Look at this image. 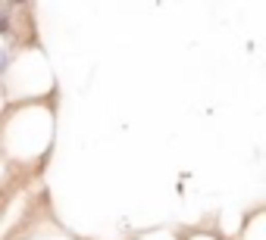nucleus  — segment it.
Masks as SVG:
<instances>
[{"mask_svg":"<svg viewBox=\"0 0 266 240\" xmlns=\"http://www.w3.org/2000/svg\"><path fill=\"white\" fill-rule=\"evenodd\" d=\"M7 13H10V7H0V34L10 31V16Z\"/></svg>","mask_w":266,"mask_h":240,"instance_id":"obj_1","label":"nucleus"},{"mask_svg":"<svg viewBox=\"0 0 266 240\" xmlns=\"http://www.w3.org/2000/svg\"><path fill=\"white\" fill-rule=\"evenodd\" d=\"M7 66H10V50H7V47H0V78H4Z\"/></svg>","mask_w":266,"mask_h":240,"instance_id":"obj_2","label":"nucleus"}]
</instances>
